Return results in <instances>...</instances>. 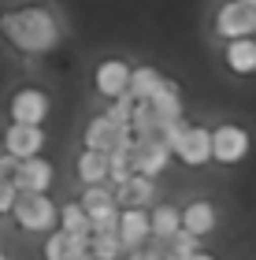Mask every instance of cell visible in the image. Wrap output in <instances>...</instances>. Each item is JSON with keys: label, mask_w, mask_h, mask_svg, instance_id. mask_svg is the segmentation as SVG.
<instances>
[{"label": "cell", "mask_w": 256, "mask_h": 260, "mask_svg": "<svg viewBox=\"0 0 256 260\" xmlns=\"http://www.w3.org/2000/svg\"><path fill=\"white\" fill-rule=\"evenodd\" d=\"M0 34L22 52H52L63 38L56 15L49 8H38V4L4 11V15H0Z\"/></svg>", "instance_id": "cell-1"}, {"label": "cell", "mask_w": 256, "mask_h": 260, "mask_svg": "<svg viewBox=\"0 0 256 260\" xmlns=\"http://www.w3.org/2000/svg\"><path fill=\"white\" fill-rule=\"evenodd\" d=\"M49 108H52L49 93H45V89H33V86L11 93V101H8L11 123H26V126H45V119H49Z\"/></svg>", "instance_id": "cell-2"}, {"label": "cell", "mask_w": 256, "mask_h": 260, "mask_svg": "<svg viewBox=\"0 0 256 260\" xmlns=\"http://www.w3.org/2000/svg\"><path fill=\"white\" fill-rule=\"evenodd\" d=\"M60 219L56 205L49 201V193H22L15 205V223L22 231H52V223Z\"/></svg>", "instance_id": "cell-3"}, {"label": "cell", "mask_w": 256, "mask_h": 260, "mask_svg": "<svg viewBox=\"0 0 256 260\" xmlns=\"http://www.w3.org/2000/svg\"><path fill=\"white\" fill-rule=\"evenodd\" d=\"M215 34L227 41H238V38H252L256 34V8L241 4V0H230L215 11Z\"/></svg>", "instance_id": "cell-4"}, {"label": "cell", "mask_w": 256, "mask_h": 260, "mask_svg": "<svg viewBox=\"0 0 256 260\" xmlns=\"http://www.w3.org/2000/svg\"><path fill=\"white\" fill-rule=\"evenodd\" d=\"M130 78H134V67L126 60H104L97 71H93V86L104 101H119L130 93Z\"/></svg>", "instance_id": "cell-5"}, {"label": "cell", "mask_w": 256, "mask_h": 260, "mask_svg": "<svg viewBox=\"0 0 256 260\" xmlns=\"http://www.w3.org/2000/svg\"><path fill=\"white\" fill-rule=\"evenodd\" d=\"M174 152L167 149L164 134H153V138H137L134 145V164H137V175H149V179H156L160 171H167Z\"/></svg>", "instance_id": "cell-6"}, {"label": "cell", "mask_w": 256, "mask_h": 260, "mask_svg": "<svg viewBox=\"0 0 256 260\" xmlns=\"http://www.w3.org/2000/svg\"><path fill=\"white\" fill-rule=\"evenodd\" d=\"M174 156H178L186 168H204L208 160H215V138L208 126H190V134L182 138V145L174 149Z\"/></svg>", "instance_id": "cell-7"}, {"label": "cell", "mask_w": 256, "mask_h": 260, "mask_svg": "<svg viewBox=\"0 0 256 260\" xmlns=\"http://www.w3.org/2000/svg\"><path fill=\"white\" fill-rule=\"evenodd\" d=\"M41 149H45V130H41V126L11 123V126L4 130V152H11V156L33 160V156H41Z\"/></svg>", "instance_id": "cell-8"}, {"label": "cell", "mask_w": 256, "mask_h": 260, "mask_svg": "<svg viewBox=\"0 0 256 260\" xmlns=\"http://www.w3.org/2000/svg\"><path fill=\"white\" fill-rule=\"evenodd\" d=\"M212 138H215V160L219 164H241L249 156V134L241 126L223 123V126L212 130Z\"/></svg>", "instance_id": "cell-9"}, {"label": "cell", "mask_w": 256, "mask_h": 260, "mask_svg": "<svg viewBox=\"0 0 256 260\" xmlns=\"http://www.w3.org/2000/svg\"><path fill=\"white\" fill-rule=\"evenodd\" d=\"M119 238L126 249H145L153 242V216L145 208H123V219H119Z\"/></svg>", "instance_id": "cell-10"}, {"label": "cell", "mask_w": 256, "mask_h": 260, "mask_svg": "<svg viewBox=\"0 0 256 260\" xmlns=\"http://www.w3.org/2000/svg\"><path fill=\"white\" fill-rule=\"evenodd\" d=\"M15 186H19V193H49V186H52V164L45 156L22 160L19 164V175H15Z\"/></svg>", "instance_id": "cell-11"}, {"label": "cell", "mask_w": 256, "mask_h": 260, "mask_svg": "<svg viewBox=\"0 0 256 260\" xmlns=\"http://www.w3.org/2000/svg\"><path fill=\"white\" fill-rule=\"evenodd\" d=\"M93 238H78V234H67V231H52L45 238V260H75L89 253Z\"/></svg>", "instance_id": "cell-12"}, {"label": "cell", "mask_w": 256, "mask_h": 260, "mask_svg": "<svg viewBox=\"0 0 256 260\" xmlns=\"http://www.w3.org/2000/svg\"><path fill=\"white\" fill-rule=\"evenodd\" d=\"M78 179H82V186H108V179H112V160H108V152L86 149L82 156H78Z\"/></svg>", "instance_id": "cell-13"}, {"label": "cell", "mask_w": 256, "mask_h": 260, "mask_svg": "<svg viewBox=\"0 0 256 260\" xmlns=\"http://www.w3.org/2000/svg\"><path fill=\"white\" fill-rule=\"evenodd\" d=\"M223 60H227V67L234 71V75H256V38L227 41Z\"/></svg>", "instance_id": "cell-14"}, {"label": "cell", "mask_w": 256, "mask_h": 260, "mask_svg": "<svg viewBox=\"0 0 256 260\" xmlns=\"http://www.w3.org/2000/svg\"><path fill=\"white\" fill-rule=\"evenodd\" d=\"M215 227V205L212 201H190L182 208V231H193L197 238H204Z\"/></svg>", "instance_id": "cell-15"}, {"label": "cell", "mask_w": 256, "mask_h": 260, "mask_svg": "<svg viewBox=\"0 0 256 260\" xmlns=\"http://www.w3.org/2000/svg\"><path fill=\"white\" fill-rule=\"evenodd\" d=\"M60 231L78 234V238H93V216L86 212L82 201H71V205L60 208Z\"/></svg>", "instance_id": "cell-16"}, {"label": "cell", "mask_w": 256, "mask_h": 260, "mask_svg": "<svg viewBox=\"0 0 256 260\" xmlns=\"http://www.w3.org/2000/svg\"><path fill=\"white\" fill-rule=\"evenodd\" d=\"M164 75L156 67H134V78H130V97L141 104V101H153L160 89H164Z\"/></svg>", "instance_id": "cell-17"}, {"label": "cell", "mask_w": 256, "mask_h": 260, "mask_svg": "<svg viewBox=\"0 0 256 260\" xmlns=\"http://www.w3.org/2000/svg\"><path fill=\"white\" fill-rule=\"evenodd\" d=\"M149 104L156 108V115L164 119V126H167V123H174V119H186V115H182V93H178V86H174L171 78L164 82V89H160Z\"/></svg>", "instance_id": "cell-18"}, {"label": "cell", "mask_w": 256, "mask_h": 260, "mask_svg": "<svg viewBox=\"0 0 256 260\" xmlns=\"http://www.w3.org/2000/svg\"><path fill=\"white\" fill-rule=\"evenodd\" d=\"M153 190H156V186H153L149 175H134L126 186L115 190V201H126V208H141L145 201H153Z\"/></svg>", "instance_id": "cell-19"}, {"label": "cell", "mask_w": 256, "mask_h": 260, "mask_svg": "<svg viewBox=\"0 0 256 260\" xmlns=\"http://www.w3.org/2000/svg\"><path fill=\"white\" fill-rule=\"evenodd\" d=\"M178 231H182V212L174 208V205H160V208L153 212V238L171 242Z\"/></svg>", "instance_id": "cell-20"}, {"label": "cell", "mask_w": 256, "mask_h": 260, "mask_svg": "<svg viewBox=\"0 0 256 260\" xmlns=\"http://www.w3.org/2000/svg\"><path fill=\"white\" fill-rule=\"evenodd\" d=\"M89 253L97 256V260H119L123 253H130V249L123 245V238H119V234H93Z\"/></svg>", "instance_id": "cell-21"}, {"label": "cell", "mask_w": 256, "mask_h": 260, "mask_svg": "<svg viewBox=\"0 0 256 260\" xmlns=\"http://www.w3.org/2000/svg\"><path fill=\"white\" fill-rule=\"evenodd\" d=\"M134 108H137V101L130 97V93H126V97H119V101H112L108 104V119L115 123V126H134Z\"/></svg>", "instance_id": "cell-22"}, {"label": "cell", "mask_w": 256, "mask_h": 260, "mask_svg": "<svg viewBox=\"0 0 256 260\" xmlns=\"http://www.w3.org/2000/svg\"><path fill=\"white\" fill-rule=\"evenodd\" d=\"M197 242H201V238H197L193 231H178L167 242V253H174V256H197V253H201V249H197Z\"/></svg>", "instance_id": "cell-23"}, {"label": "cell", "mask_w": 256, "mask_h": 260, "mask_svg": "<svg viewBox=\"0 0 256 260\" xmlns=\"http://www.w3.org/2000/svg\"><path fill=\"white\" fill-rule=\"evenodd\" d=\"M82 205H86V212L108 208V205H115V193L108 190V186H86V193H82Z\"/></svg>", "instance_id": "cell-24"}, {"label": "cell", "mask_w": 256, "mask_h": 260, "mask_svg": "<svg viewBox=\"0 0 256 260\" xmlns=\"http://www.w3.org/2000/svg\"><path fill=\"white\" fill-rule=\"evenodd\" d=\"M19 186L15 182H8V179H0V216L4 212H15V205H19Z\"/></svg>", "instance_id": "cell-25"}, {"label": "cell", "mask_w": 256, "mask_h": 260, "mask_svg": "<svg viewBox=\"0 0 256 260\" xmlns=\"http://www.w3.org/2000/svg\"><path fill=\"white\" fill-rule=\"evenodd\" d=\"M186 134H190V123H186V119H174V123H167V126H164V141H167V149L174 152V149L182 145V138H186Z\"/></svg>", "instance_id": "cell-26"}, {"label": "cell", "mask_w": 256, "mask_h": 260, "mask_svg": "<svg viewBox=\"0 0 256 260\" xmlns=\"http://www.w3.org/2000/svg\"><path fill=\"white\" fill-rule=\"evenodd\" d=\"M19 156H11V152H4L0 156V179H8V182H15V175H19Z\"/></svg>", "instance_id": "cell-27"}, {"label": "cell", "mask_w": 256, "mask_h": 260, "mask_svg": "<svg viewBox=\"0 0 256 260\" xmlns=\"http://www.w3.org/2000/svg\"><path fill=\"white\" fill-rule=\"evenodd\" d=\"M75 260H97V256H93V253H82V256H75Z\"/></svg>", "instance_id": "cell-28"}, {"label": "cell", "mask_w": 256, "mask_h": 260, "mask_svg": "<svg viewBox=\"0 0 256 260\" xmlns=\"http://www.w3.org/2000/svg\"><path fill=\"white\" fill-rule=\"evenodd\" d=\"M193 260H212V256H208V253H197V256H193Z\"/></svg>", "instance_id": "cell-29"}, {"label": "cell", "mask_w": 256, "mask_h": 260, "mask_svg": "<svg viewBox=\"0 0 256 260\" xmlns=\"http://www.w3.org/2000/svg\"><path fill=\"white\" fill-rule=\"evenodd\" d=\"M241 4H249V8H256V0H241Z\"/></svg>", "instance_id": "cell-30"}, {"label": "cell", "mask_w": 256, "mask_h": 260, "mask_svg": "<svg viewBox=\"0 0 256 260\" xmlns=\"http://www.w3.org/2000/svg\"><path fill=\"white\" fill-rule=\"evenodd\" d=\"M0 260H4V253H0Z\"/></svg>", "instance_id": "cell-31"}]
</instances>
